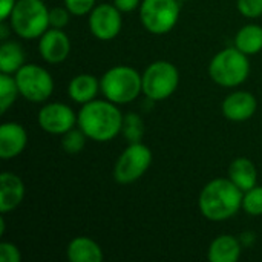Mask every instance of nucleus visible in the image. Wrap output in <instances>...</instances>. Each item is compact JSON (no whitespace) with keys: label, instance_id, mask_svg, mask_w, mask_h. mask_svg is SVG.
I'll use <instances>...</instances> for the list:
<instances>
[{"label":"nucleus","instance_id":"a211bd4d","mask_svg":"<svg viewBox=\"0 0 262 262\" xmlns=\"http://www.w3.org/2000/svg\"><path fill=\"white\" fill-rule=\"evenodd\" d=\"M241 243L232 235L215 238L209 247L207 258L210 262H236L241 258Z\"/></svg>","mask_w":262,"mask_h":262},{"label":"nucleus","instance_id":"c85d7f7f","mask_svg":"<svg viewBox=\"0 0 262 262\" xmlns=\"http://www.w3.org/2000/svg\"><path fill=\"white\" fill-rule=\"evenodd\" d=\"M20 250L11 243L0 244V262H20Z\"/></svg>","mask_w":262,"mask_h":262},{"label":"nucleus","instance_id":"6ab92c4d","mask_svg":"<svg viewBox=\"0 0 262 262\" xmlns=\"http://www.w3.org/2000/svg\"><path fill=\"white\" fill-rule=\"evenodd\" d=\"M229 178L243 190L247 192L258 186V169L249 158H236L229 166Z\"/></svg>","mask_w":262,"mask_h":262},{"label":"nucleus","instance_id":"c756f323","mask_svg":"<svg viewBox=\"0 0 262 262\" xmlns=\"http://www.w3.org/2000/svg\"><path fill=\"white\" fill-rule=\"evenodd\" d=\"M114 5L121 11V12H132L137 9L141 3L140 0H114Z\"/></svg>","mask_w":262,"mask_h":262},{"label":"nucleus","instance_id":"39448f33","mask_svg":"<svg viewBox=\"0 0 262 262\" xmlns=\"http://www.w3.org/2000/svg\"><path fill=\"white\" fill-rule=\"evenodd\" d=\"M250 74L249 55L241 52L236 46L226 48L215 54L209 64L210 78L224 88H235L243 84Z\"/></svg>","mask_w":262,"mask_h":262},{"label":"nucleus","instance_id":"aec40b11","mask_svg":"<svg viewBox=\"0 0 262 262\" xmlns=\"http://www.w3.org/2000/svg\"><path fill=\"white\" fill-rule=\"evenodd\" d=\"M25 49L17 41H3L0 46V72L14 75L25 64Z\"/></svg>","mask_w":262,"mask_h":262},{"label":"nucleus","instance_id":"5701e85b","mask_svg":"<svg viewBox=\"0 0 262 262\" xmlns=\"http://www.w3.org/2000/svg\"><path fill=\"white\" fill-rule=\"evenodd\" d=\"M144 132H146V126H144L143 118L138 114L129 112V114L124 115L121 134L129 141V144L130 143H141V140L144 137Z\"/></svg>","mask_w":262,"mask_h":262},{"label":"nucleus","instance_id":"4be33fe9","mask_svg":"<svg viewBox=\"0 0 262 262\" xmlns=\"http://www.w3.org/2000/svg\"><path fill=\"white\" fill-rule=\"evenodd\" d=\"M17 95H20L15 77L11 74L0 72V111L5 114L15 101Z\"/></svg>","mask_w":262,"mask_h":262},{"label":"nucleus","instance_id":"bb28decb","mask_svg":"<svg viewBox=\"0 0 262 262\" xmlns=\"http://www.w3.org/2000/svg\"><path fill=\"white\" fill-rule=\"evenodd\" d=\"M97 0H64V6L71 11L72 15L81 17L86 14H91V11L95 8Z\"/></svg>","mask_w":262,"mask_h":262},{"label":"nucleus","instance_id":"f8f14e48","mask_svg":"<svg viewBox=\"0 0 262 262\" xmlns=\"http://www.w3.org/2000/svg\"><path fill=\"white\" fill-rule=\"evenodd\" d=\"M38 51L46 63L58 64L68 58L71 52V40L61 29L51 28L40 37Z\"/></svg>","mask_w":262,"mask_h":262},{"label":"nucleus","instance_id":"423d86ee","mask_svg":"<svg viewBox=\"0 0 262 262\" xmlns=\"http://www.w3.org/2000/svg\"><path fill=\"white\" fill-rule=\"evenodd\" d=\"M180 72L177 66L166 60L150 63L143 72V94L152 101L169 98L178 88Z\"/></svg>","mask_w":262,"mask_h":262},{"label":"nucleus","instance_id":"f03ea898","mask_svg":"<svg viewBox=\"0 0 262 262\" xmlns=\"http://www.w3.org/2000/svg\"><path fill=\"white\" fill-rule=\"evenodd\" d=\"M244 192L230 178L209 181L200 195V212L209 221H226L243 209Z\"/></svg>","mask_w":262,"mask_h":262},{"label":"nucleus","instance_id":"b1692460","mask_svg":"<svg viewBox=\"0 0 262 262\" xmlns=\"http://www.w3.org/2000/svg\"><path fill=\"white\" fill-rule=\"evenodd\" d=\"M86 140H88V135L78 127V129H71L68 130L66 134H63V138H61V147L66 154L69 155H77L80 154L84 146H86Z\"/></svg>","mask_w":262,"mask_h":262},{"label":"nucleus","instance_id":"2eb2a0df","mask_svg":"<svg viewBox=\"0 0 262 262\" xmlns=\"http://www.w3.org/2000/svg\"><path fill=\"white\" fill-rule=\"evenodd\" d=\"M25 183L12 172L0 173V212L5 215L20 206L25 198Z\"/></svg>","mask_w":262,"mask_h":262},{"label":"nucleus","instance_id":"f257e3e1","mask_svg":"<svg viewBox=\"0 0 262 262\" xmlns=\"http://www.w3.org/2000/svg\"><path fill=\"white\" fill-rule=\"evenodd\" d=\"M123 114L118 104L109 100H92L81 104L77 115L78 127L88 135L89 140L106 143L114 140L123 129Z\"/></svg>","mask_w":262,"mask_h":262},{"label":"nucleus","instance_id":"1a4fd4ad","mask_svg":"<svg viewBox=\"0 0 262 262\" xmlns=\"http://www.w3.org/2000/svg\"><path fill=\"white\" fill-rule=\"evenodd\" d=\"M150 164V149L143 143H130L115 163L114 178L118 184H132L147 172Z\"/></svg>","mask_w":262,"mask_h":262},{"label":"nucleus","instance_id":"9b49d317","mask_svg":"<svg viewBox=\"0 0 262 262\" xmlns=\"http://www.w3.org/2000/svg\"><path fill=\"white\" fill-rule=\"evenodd\" d=\"M77 123V115L74 111L63 103L45 104L38 112L40 127L52 135H63L71 130Z\"/></svg>","mask_w":262,"mask_h":262},{"label":"nucleus","instance_id":"20e7f679","mask_svg":"<svg viewBox=\"0 0 262 262\" xmlns=\"http://www.w3.org/2000/svg\"><path fill=\"white\" fill-rule=\"evenodd\" d=\"M11 29L21 38H40L49 29V9L43 0H17L11 15Z\"/></svg>","mask_w":262,"mask_h":262},{"label":"nucleus","instance_id":"cd10ccee","mask_svg":"<svg viewBox=\"0 0 262 262\" xmlns=\"http://www.w3.org/2000/svg\"><path fill=\"white\" fill-rule=\"evenodd\" d=\"M238 11L249 18H256L262 15V0H238Z\"/></svg>","mask_w":262,"mask_h":262},{"label":"nucleus","instance_id":"7c9ffc66","mask_svg":"<svg viewBox=\"0 0 262 262\" xmlns=\"http://www.w3.org/2000/svg\"><path fill=\"white\" fill-rule=\"evenodd\" d=\"M17 0H0V20L9 18Z\"/></svg>","mask_w":262,"mask_h":262},{"label":"nucleus","instance_id":"393cba45","mask_svg":"<svg viewBox=\"0 0 262 262\" xmlns=\"http://www.w3.org/2000/svg\"><path fill=\"white\" fill-rule=\"evenodd\" d=\"M243 209L250 216H261L262 215V186H255L253 189L244 192L243 198Z\"/></svg>","mask_w":262,"mask_h":262},{"label":"nucleus","instance_id":"7ed1b4c3","mask_svg":"<svg viewBox=\"0 0 262 262\" xmlns=\"http://www.w3.org/2000/svg\"><path fill=\"white\" fill-rule=\"evenodd\" d=\"M100 89L106 100L115 104H126L143 92V75L130 66H114L100 78Z\"/></svg>","mask_w":262,"mask_h":262},{"label":"nucleus","instance_id":"6e6552de","mask_svg":"<svg viewBox=\"0 0 262 262\" xmlns=\"http://www.w3.org/2000/svg\"><path fill=\"white\" fill-rule=\"evenodd\" d=\"M20 95L32 103L46 101L54 92V80L49 71L37 64H23L15 74Z\"/></svg>","mask_w":262,"mask_h":262},{"label":"nucleus","instance_id":"f3484780","mask_svg":"<svg viewBox=\"0 0 262 262\" xmlns=\"http://www.w3.org/2000/svg\"><path fill=\"white\" fill-rule=\"evenodd\" d=\"M100 91H101L100 81L92 74H80V75L74 77L68 86L69 98L78 104H86V103L95 100V97L98 95Z\"/></svg>","mask_w":262,"mask_h":262},{"label":"nucleus","instance_id":"72a5a7b5","mask_svg":"<svg viewBox=\"0 0 262 262\" xmlns=\"http://www.w3.org/2000/svg\"><path fill=\"white\" fill-rule=\"evenodd\" d=\"M178 2H187V0H178Z\"/></svg>","mask_w":262,"mask_h":262},{"label":"nucleus","instance_id":"473e14b6","mask_svg":"<svg viewBox=\"0 0 262 262\" xmlns=\"http://www.w3.org/2000/svg\"><path fill=\"white\" fill-rule=\"evenodd\" d=\"M3 232H5V218L0 216V235H3Z\"/></svg>","mask_w":262,"mask_h":262},{"label":"nucleus","instance_id":"ddd939ff","mask_svg":"<svg viewBox=\"0 0 262 262\" xmlns=\"http://www.w3.org/2000/svg\"><path fill=\"white\" fill-rule=\"evenodd\" d=\"M258 101L253 94L236 91L226 97L223 101V114L230 121H246L255 115Z\"/></svg>","mask_w":262,"mask_h":262},{"label":"nucleus","instance_id":"2f4dec72","mask_svg":"<svg viewBox=\"0 0 262 262\" xmlns=\"http://www.w3.org/2000/svg\"><path fill=\"white\" fill-rule=\"evenodd\" d=\"M11 26V25H9ZM9 26L5 23V20H2V23H0V38L3 40V41H6V38H8V34H9Z\"/></svg>","mask_w":262,"mask_h":262},{"label":"nucleus","instance_id":"4468645a","mask_svg":"<svg viewBox=\"0 0 262 262\" xmlns=\"http://www.w3.org/2000/svg\"><path fill=\"white\" fill-rule=\"evenodd\" d=\"M28 144V134L18 123L9 121L0 126V158L11 160L18 157Z\"/></svg>","mask_w":262,"mask_h":262},{"label":"nucleus","instance_id":"0eeeda50","mask_svg":"<svg viewBox=\"0 0 262 262\" xmlns=\"http://www.w3.org/2000/svg\"><path fill=\"white\" fill-rule=\"evenodd\" d=\"M178 18V0H143L140 5V20L150 34H167L175 28Z\"/></svg>","mask_w":262,"mask_h":262},{"label":"nucleus","instance_id":"9d476101","mask_svg":"<svg viewBox=\"0 0 262 262\" xmlns=\"http://www.w3.org/2000/svg\"><path fill=\"white\" fill-rule=\"evenodd\" d=\"M123 26L121 11L115 5L101 3L89 14V29L98 40L107 41L115 38Z\"/></svg>","mask_w":262,"mask_h":262},{"label":"nucleus","instance_id":"dca6fc26","mask_svg":"<svg viewBox=\"0 0 262 262\" xmlns=\"http://www.w3.org/2000/svg\"><path fill=\"white\" fill-rule=\"evenodd\" d=\"M66 256L71 262H101L104 259L98 243L88 236L74 238L66 249Z\"/></svg>","mask_w":262,"mask_h":262},{"label":"nucleus","instance_id":"412c9836","mask_svg":"<svg viewBox=\"0 0 262 262\" xmlns=\"http://www.w3.org/2000/svg\"><path fill=\"white\" fill-rule=\"evenodd\" d=\"M235 46L247 55L258 54L259 51H262V26L259 25L243 26L235 37Z\"/></svg>","mask_w":262,"mask_h":262},{"label":"nucleus","instance_id":"a878e982","mask_svg":"<svg viewBox=\"0 0 262 262\" xmlns=\"http://www.w3.org/2000/svg\"><path fill=\"white\" fill-rule=\"evenodd\" d=\"M71 15L72 14L66 6H55V8L49 9V25H51V28L63 29L69 23Z\"/></svg>","mask_w":262,"mask_h":262}]
</instances>
